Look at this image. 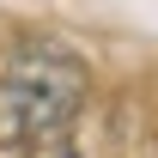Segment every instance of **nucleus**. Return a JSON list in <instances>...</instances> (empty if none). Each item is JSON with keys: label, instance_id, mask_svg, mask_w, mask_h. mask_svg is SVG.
Segmentation results:
<instances>
[{"label": "nucleus", "instance_id": "obj_2", "mask_svg": "<svg viewBox=\"0 0 158 158\" xmlns=\"http://www.w3.org/2000/svg\"><path fill=\"white\" fill-rule=\"evenodd\" d=\"M43 158H73V152H43Z\"/></svg>", "mask_w": 158, "mask_h": 158}, {"label": "nucleus", "instance_id": "obj_1", "mask_svg": "<svg viewBox=\"0 0 158 158\" xmlns=\"http://www.w3.org/2000/svg\"><path fill=\"white\" fill-rule=\"evenodd\" d=\"M85 103V67L61 49H24L0 67V146L61 134Z\"/></svg>", "mask_w": 158, "mask_h": 158}]
</instances>
